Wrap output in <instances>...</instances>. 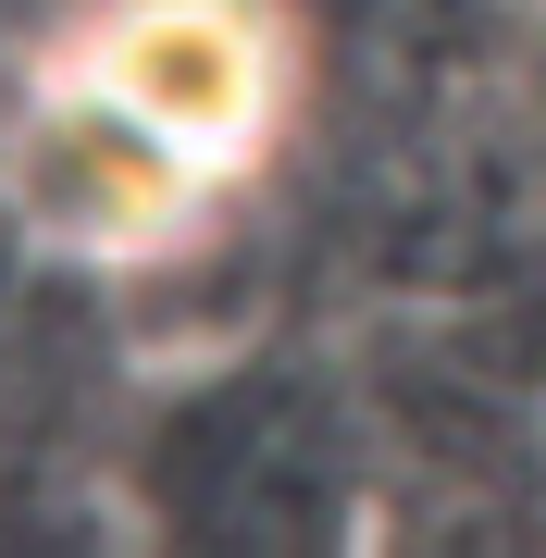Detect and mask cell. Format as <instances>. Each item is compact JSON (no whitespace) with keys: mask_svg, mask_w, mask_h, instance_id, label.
<instances>
[{"mask_svg":"<svg viewBox=\"0 0 546 558\" xmlns=\"http://www.w3.org/2000/svg\"><path fill=\"white\" fill-rule=\"evenodd\" d=\"M211 161L149 137L112 87H87L75 62H50L25 87L13 137H0V199L50 260H100V274H149L211 223Z\"/></svg>","mask_w":546,"mask_h":558,"instance_id":"6da1fadb","label":"cell"},{"mask_svg":"<svg viewBox=\"0 0 546 558\" xmlns=\"http://www.w3.org/2000/svg\"><path fill=\"white\" fill-rule=\"evenodd\" d=\"M62 62L87 87H112L149 137L211 161V174H236L274 137V100H286V50H274L262 0H100L62 38Z\"/></svg>","mask_w":546,"mask_h":558,"instance_id":"7a4b0ae2","label":"cell"}]
</instances>
